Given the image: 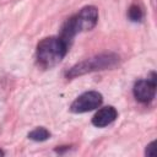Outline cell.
I'll return each instance as SVG.
<instances>
[{
  "label": "cell",
  "instance_id": "obj_1",
  "mask_svg": "<svg viewBox=\"0 0 157 157\" xmlns=\"http://www.w3.org/2000/svg\"><path fill=\"white\" fill-rule=\"evenodd\" d=\"M66 44L59 37H48L37 45L36 59L42 69H50L58 65L67 53Z\"/></svg>",
  "mask_w": 157,
  "mask_h": 157
},
{
  "label": "cell",
  "instance_id": "obj_2",
  "mask_svg": "<svg viewBox=\"0 0 157 157\" xmlns=\"http://www.w3.org/2000/svg\"><path fill=\"white\" fill-rule=\"evenodd\" d=\"M119 60L120 58L115 53L99 54V55H96V56H92L90 59L77 63L76 65H74L65 72V76L67 78H75L77 76H81L88 72L112 69L119 64Z\"/></svg>",
  "mask_w": 157,
  "mask_h": 157
},
{
  "label": "cell",
  "instance_id": "obj_3",
  "mask_svg": "<svg viewBox=\"0 0 157 157\" xmlns=\"http://www.w3.org/2000/svg\"><path fill=\"white\" fill-rule=\"evenodd\" d=\"M103 102V97L97 91H87L80 94L70 105V110L72 113H86L93 109H97Z\"/></svg>",
  "mask_w": 157,
  "mask_h": 157
},
{
  "label": "cell",
  "instance_id": "obj_4",
  "mask_svg": "<svg viewBox=\"0 0 157 157\" xmlns=\"http://www.w3.org/2000/svg\"><path fill=\"white\" fill-rule=\"evenodd\" d=\"M156 74L151 72V77L147 80H139L134 85V96L141 103H148L155 98L156 94Z\"/></svg>",
  "mask_w": 157,
  "mask_h": 157
},
{
  "label": "cell",
  "instance_id": "obj_5",
  "mask_svg": "<svg viewBox=\"0 0 157 157\" xmlns=\"http://www.w3.org/2000/svg\"><path fill=\"white\" fill-rule=\"evenodd\" d=\"M74 21L77 28V32H83V31H90L92 29L98 21V10L97 7L90 5L82 7L78 13L74 15Z\"/></svg>",
  "mask_w": 157,
  "mask_h": 157
},
{
  "label": "cell",
  "instance_id": "obj_6",
  "mask_svg": "<svg viewBox=\"0 0 157 157\" xmlns=\"http://www.w3.org/2000/svg\"><path fill=\"white\" fill-rule=\"evenodd\" d=\"M118 117V112L114 107L107 105L96 112V114L92 118V124L97 128H104L109 124H112Z\"/></svg>",
  "mask_w": 157,
  "mask_h": 157
},
{
  "label": "cell",
  "instance_id": "obj_7",
  "mask_svg": "<svg viewBox=\"0 0 157 157\" xmlns=\"http://www.w3.org/2000/svg\"><path fill=\"white\" fill-rule=\"evenodd\" d=\"M78 32H77V28H76V25H75V21H74V16H71L70 18H67L65 22H64V25H63V27H61V31H60V36H59V38L66 44V47L69 48L70 47V44H71V42H72V39H74V37L77 34Z\"/></svg>",
  "mask_w": 157,
  "mask_h": 157
},
{
  "label": "cell",
  "instance_id": "obj_8",
  "mask_svg": "<svg viewBox=\"0 0 157 157\" xmlns=\"http://www.w3.org/2000/svg\"><path fill=\"white\" fill-rule=\"evenodd\" d=\"M50 137V132L43 128V126H39V128H36L34 130H32L29 134H28V139L33 140V141H37V142H42V141H45Z\"/></svg>",
  "mask_w": 157,
  "mask_h": 157
},
{
  "label": "cell",
  "instance_id": "obj_9",
  "mask_svg": "<svg viewBox=\"0 0 157 157\" xmlns=\"http://www.w3.org/2000/svg\"><path fill=\"white\" fill-rule=\"evenodd\" d=\"M128 17L132 22H140L144 17V11H142L141 6H139L137 4L130 5V7L128 10Z\"/></svg>",
  "mask_w": 157,
  "mask_h": 157
},
{
  "label": "cell",
  "instance_id": "obj_10",
  "mask_svg": "<svg viewBox=\"0 0 157 157\" xmlns=\"http://www.w3.org/2000/svg\"><path fill=\"white\" fill-rule=\"evenodd\" d=\"M156 141H152L150 142L147 146H146V150H145V155L146 156H155V151H156Z\"/></svg>",
  "mask_w": 157,
  "mask_h": 157
},
{
  "label": "cell",
  "instance_id": "obj_11",
  "mask_svg": "<svg viewBox=\"0 0 157 157\" xmlns=\"http://www.w3.org/2000/svg\"><path fill=\"white\" fill-rule=\"evenodd\" d=\"M4 155H5V152L2 150H0V156H4Z\"/></svg>",
  "mask_w": 157,
  "mask_h": 157
}]
</instances>
